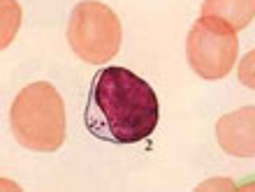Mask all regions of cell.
Instances as JSON below:
<instances>
[{
  "instance_id": "6da1fadb",
  "label": "cell",
  "mask_w": 255,
  "mask_h": 192,
  "mask_svg": "<svg viewBox=\"0 0 255 192\" xmlns=\"http://www.w3.org/2000/svg\"><path fill=\"white\" fill-rule=\"evenodd\" d=\"M160 118L153 88L126 67H102L93 77L84 123L95 139L137 144L151 137Z\"/></svg>"
},
{
  "instance_id": "7a4b0ae2",
  "label": "cell",
  "mask_w": 255,
  "mask_h": 192,
  "mask_svg": "<svg viewBox=\"0 0 255 192\" xmlns=\"http://www.w3.org/2000/svg\"><path fill=\"white\" fill-rule=\"evenodd\" d=\"M14 139L23 148L54 153L65 141V106L51 84L37 81L16 95L9 113Z\"/></svg>"
},
{
  "instance_id": "3957f363",
  "label": "cell",
  "mask_w": 255,
  "mask_h": 192,
  "mask_svg": "<svg viewBox=\"0 0 255 192\" xmlns=\"http://www.w3.org/2000/svg\"><path fill=\"white\" fill-rule=\"evenodd\" d=\"M123 40V28L112 7L95 0H84L72 9L67 21V42L77 58L91 65H102L114 58Z\"/></svg>"
},
{
  "instance_id": "277c9868",
  "label": "cell",
  "mask_w": 255,
  "mask_h": 192,
  "mask_svg": "<svg viewBox=\"0 0 255 192\" xmlns=\"http://www.w3.org/2000/svg\"><path fill=\"white\" fill-rule=\"evenodd\" d=\"M237 53H239L237 30L225 21L202 16L193 23L186 40V56L197 77L207 81L228 77L237 63Z\"/></svg>"
},
{
  "instance_id": "5b68a950",
  "label": "cell",
  "mask_w": 255,
  "mask_h": 192,
  "mask_svg": "<svg viewBox=\"0 0 255 192\" xmlns=\"http://www.w3.org/2000/svg\"><path fill=\"white\" fill-rule=\"evenodd\" d=\"M216 139L228 155L253 158L255 155V106H242L225 113L216 123Z\"/></svg>"
},
{
  "instance_id": "8992f818",
  "label": "cell",
  "mask_w": 255,
  "mask_h": 192,
  "mask_svg": "<svg viewBox=\"0 0 255 192\" xmlns=\"http://www.w3.org/2000/svg\"><path fill=\"white\" fill-rule=\"evenodd\" d=\"M202 16L221 19L239 33L255 19V0H204Z\"/></svg>"
},
{
  "instance_id": "52a82bcc",
  "label": "cell",
  "mask_w": 255,
  "mask_h": 192,
  "mask_svg": "<svg viewBox=\"0 0 255 192\" xmlns=\"http://www.w3.org/2000/svg\"><path fill=\"white\" fill-rule=\"evenodd\" d=\"M2 14H5V28H2V47H7L12 37L19 30V19L21 9L16 5V0H2Z\"/></svg>"
},
{
  "instance_id": "ba28073f",
  "label": "cell",
  "mask_w": 255,
  "mask_h": 192,
  "mask_svg": "<svg viewBox=\"0 0 255 192\" xmlns=\"http://www.w3.org/2000/svg\"><path fill=\"white\" fill-rule=\"evenodd\" d=\"M239 81L255 91V49H251L239 63Z\"/></svg>"
}]
</instances>
